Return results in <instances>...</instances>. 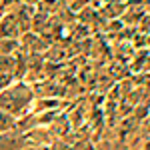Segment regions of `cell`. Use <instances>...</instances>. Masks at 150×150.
I'll use <instances>...</instances> for the list:
<instances>
[{
    "mask_svg": "<svg viewBox=\"0 0 150 150\" xmlns=\"http://www.w3.org/2000/svg\"><path fill=\"white\" fill-rule=\"evenodd\" d=\"M32 102H34V90L24 80H14L6 90L0 92V108L16 118L30 112Z\"/></svg>",
    "mask_w": 150,
    "mask_h": 150,
    "instance_id": "cell-1",
    "label": "cell"
},
{
    "mask_svg": "<svg viewBox=\"0 0 150 150\" xmlns=\"http://www.w3.org/2000/svg\"><path fill=\"white\" fill-rule=\"evenodd\" d=\"M0 150H24V136L18 128L0 132Z\"/></svg>",
    "mask_w": 150,
    "mask_h": 150,
    "instance_id": "cell-2",
    "label": "cell"
},
{
    "mask_svg": "<svg viewBox=\"0 0 150 150\" xmlns=\"http://www.w3.org/2000/svg\"><path fill=\"white\" fill-rule=\"evenodd\" d=\"M16 68V56L14 54H0V74H12Z\"/></svg>",
    "mask_w": 150,
    "mask_h": 150,
    "instance_id": "cell-3",
    "label": "cell"
},
{
    "mask_svg": "<svg viewBox=\"0 0 150 150\" xmlns=\"http://www.w3.org/2000/svg\"><path fill=\"white\" fill-rule=\"evenodd\" d=\"M16 128V116H12L10 112L0 108V132H8Z\"/></svg>",
    "mask_w": 150,
    "mask_h": 150,
    "instance_id": "cell-4",
    "label": "cell"
},
{
    "mask_svg": "<svg viewBox=\"0 0 150 150\" xmlns=\"http://www.w3.org/2000/svg\"><path fill=\"white\" fill-rule=\"evenodd\" d=\"M16 46H18L16 40H12V38H0V54H12L16 50Z\"/></svg>",
    "mask_w": 150,
    "mask_h": 150,
    "instance_id": "cell-5",
    "label": "cell"
},
{
    "mask_svg": "<svg viewBox=\"0 0 150 150\" xmlns=\"http://www.w3.org/2000/svg\"><path fill=\"white\" fill-rule=\"evenodd\" d=\"M14 80H16V78H14L12 74H0V92H2V90H6Z\"/></svg>",
    "mask_w": 150,
    "mask_h": 150,
    "instance_id": "cell-6",
    "label": "cell"
}]
</instances>
